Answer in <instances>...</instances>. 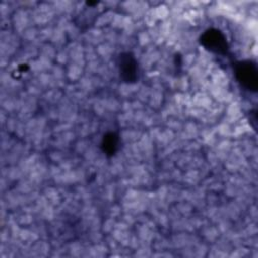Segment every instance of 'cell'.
<instances>
[{
  "label": "cell",
  "instance_id": "2",
  "mask_svg": "<svg viewBox=\"0 0 258 258\" xmlns=\"http://www.w3.org/2000/svg\"><path fill=\"white\" fill-rule=\"evenodd\" d=\"M200 41L206 49L217 54H225L229 48L226 35L217 28L207 29L201 35Z\"/></svg>",
  "mask_w": 258,
  "mask_h": 258
},
{
  "label": "cell",
  "instance_id": "1",
  "mask_svg": "<svg viewBox=\"0 0 258 258\" xmlns=\"http://www.w3.org/2000/svg\"><path fill=\"white\" fill-rule=\"evenodd\" d=\"M235 76L240 85L248 91L256 92L258 89V69L252 60H242L235 66Z\"/></svg>",
  "mask_w": 258,
  "mask_h": 258
},
{
  "label": "cell",
  "instance_id": "3",
  "mask_svg": "<svg viewBox=\"0 0 258 258\" xmlns=\"http://www.w3.org/2000/svg\"><path fill=\"white\" fill-rule=\"evenodd\" d=\"M120 77L124 82L134 83L138 79V62L131 52H123L118 56Z\"/></svg>",
  "mask_w": 258,
  "mask_h": 258
},
{
  "label": "cell",
  "instance_id": "4",
  "mask_svg": "<svg viewBox=\"0 0 258 258\" xmlns=\"http://www.w3.org/2000/svg\"><path fill=\"white\" fill-rule=\"evenodd\" d=\"M118 147V136L114 132H108L102 139V149L107 155H113Z\"/></svg>",
  "mask_w": 258,
  "mask_h": 258
}]
</instances>
